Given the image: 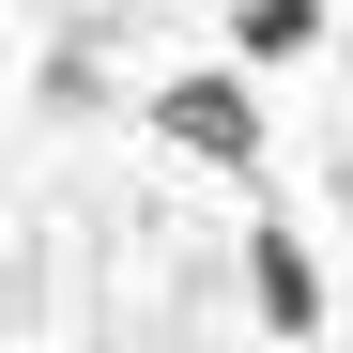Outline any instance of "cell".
Listing matches in <instances>:
<instances>
[{"mask_svg":"<svg viewBox=\"0 0 353 353\" xmlns=\"http://www.w3.org/2000/svg\"><path fill=\"white\" fill-rule=\"evenodd\" d=\"M154 139L185 154V169H230V185H261V169H276V123H261V77H246V62L154 77Z\"/></svg>","mask_w":353,"mask_h":353,"instance_id":"cell-1","label":"cell"},{"mask_svg":"<svg viewBox=\"0 0 353 353\" xmlns=\"http://www.w3.org/2000/svg\"><path fill=\"white\" fill-rule=\"evenodd\" d=\"M246 307H261L276 338H323V261H307V230H292V215L246 230Z\"/></svg>","mask_w":353,"mask_h":353,"instance_id":"cell-2","label":"cell"},{"mask_svg":"<svg viewBox=\"0 0 353 353\" xmlns=\"http://www.w3.org/2000/svg\"><path fill=\"white\" fill-rule=\"evenodd\" d=\"M307 46H323V0H230V62H307Z\"/></svg>","mask_w":353,"mask_h":353,"instance_id":"cell-3","label":"cell"}]
</instances>
